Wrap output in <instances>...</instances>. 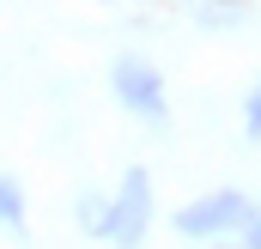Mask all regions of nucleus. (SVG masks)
Returning a JSON list of instances; mask_svg holds the SVG:
<instances>
[{
  "mask_svg": "<svg viewBox=\"0 0 261 249\" xmlns=\"http://www.w3.org/2000/svg\"><path fill=\"white\" fill-rule=\"evenodd\" d=\"M243 225H249V249H261V213H249Z\"/></svg>",
  "mask_w": 261,
  "mask_h": 249,
  "instance_id": "7",
  "label": "nucleus"
},
{
  "mask_svg": "<svg viewBox=\"0 0 261 249\" xmlns=\"http://www.w3.org/2000/svg\"><path fill=\"white\" fill-rule=\"evenodd\" d=\"M0 225L6 231H24V188L12 177H0Z\"/></svg>",
  "mask_w": 261,
  "mask_h": 249,
  "instance_id": "4",
  "label": "nucleus"
},
{
  "mask_svg": "<svg viewBox=\"0 0 261 249\" xmlns=\"http://www.w3.org/2000/svg\"><path fill=\"white\" fill-rule=\"evenodd\" d=\"M110 91L122 97V110H128V116L164 128L170 104H164V79H158V67H152V61H116V67H110Z\"/></svg>",
  "mask_w": 261,
  "mask_h": 249,
  "instance_id": "2",
  "label": "nucleus"
},
{
  "mask_svg": "<svg viewBox=\"0 0 261 249\" xmlns=\"http://www.w3.org/2000/svg\"><path fill=\"white\" fill-rule=\"evenodd\" d=\"M243 134H249V140H261V79H255V91L243 97Z\"/></svg>",
  "mask_w": 261,
  "mask_h": 249,
  "instance_id": "6",
  "label": "nucleus"
},
{
  "mask_svg": "<svg viewBox=\"0 0 261 249\" xmlns=\"http://www.w3.org/2000/svg\"><path fill=\"white\" fill-rule=\"evenodd\" d=\"M249 213H255V207H249L237 188H213V194H200V201H189V207L176 213V231H182V237H225V231H237Z\"/></svg>",
  "mask_w": 261,
  "mask_h": 249,
  "instance_id": "3",
  "label": "nucleus"
},
{
  "mask_svg": "<svg viewBox=\"0 0 261 249\" xmlns=\"http://www.w3.org/2000/svg\"><path fill=\"white\" fill-rule=\"evenodd\" d=\"M79 231L103 237V194H79Z\"/></svg>",
  "mask_w": 261,
  "mask_h": 249,
  "instance_id": "5",
  "label": "nucleus"
},
{
  "mask_svg": "<svg viewBox=\"0 0 261 249\" xmlns=\"http://www.w3.org/2000/svg\"><path fill=\"white\" fill-rule=\"evenodd\" d=\"M146 225H152V177L134 164L128 177H122V188L103 201V237L122 243V249H134L140 237H146Z\"/></svg>",
  "mask_w": 261,
  "mask_h": 249,
  "instance_id": "1",
  "label": "nucleus"
}]
</instances>
